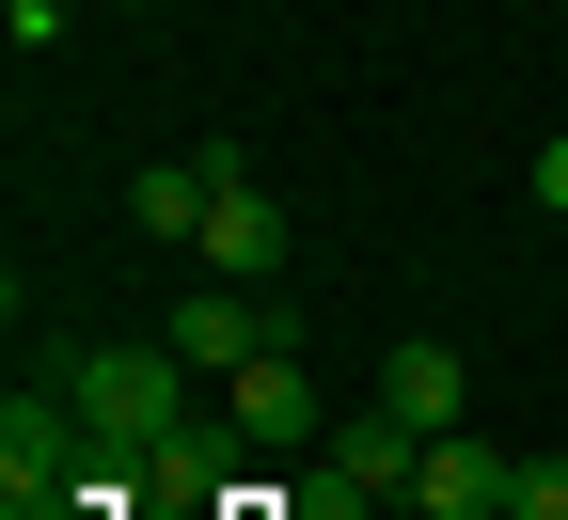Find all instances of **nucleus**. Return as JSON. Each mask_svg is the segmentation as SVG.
Returning <instances> with one entry per match:
<instances>
[{
  "instance_id": "5",
  "label": "nucleus",
  "mask_w": 568,
  "mask_h": 520,
  "mask_svg": "<svg viewBox=\"0 0 568 520\" xmlns=\"http://www.w3.org/2000/svg\"><path fill=\"white\" fill-rule=\"evenodd\" d=\"M410 458H426V426H395V410L332 426L316 441V504H379V489H410Z\"/></svg>"
},
{
  "instance_id": "10",
  "label": "nucleus",
  "mask_w": 568,
  "mask_h": 520,
  "mask_svg": "<svg viewBox=\"0 0 568 520\" xmlns=\"http://www.w3.org/2000/svg\"><path fill=\"white\" fill-rule=\"evenodd\" d=\"M506 504H521V520H568V473H552V458H521V473H506Z\"/></svg>"
},
{
  "instance_id": "9",
  "label": "nucleus",
  "mask_w": 568,
  "mask_h": 520,
  "mask_svg": "<svg viewBox=\"0 0 568 520\" xmlns=\"http://www.w3.org/2000/svg\"><path fill=\"white\" fill-rule=\"evenodd\" d=\"M0 32H17V63H48L63 48V0H0Z\"/></svg>"
},
{
  "instance_id": "6",
  "label": "nucleus",
  "mask_w": 568,
  "mask_h": 520,
  "mask_svg": "<svg viewBox=\"0 0 568 520\" xmlns=\"http://www.w3.org/2000/svg\"><path fill=\"white\" fill-rule=\"evenodd\" d=\"M205 205H222V159H205V142H190V159H142V174H126V221H142L159 253H190V237H205Z\"/></svg>"
},
{
  "instance_id": "3",
  "label": "nucleus",
  "mask_w": 568,
  "mask_h": 520,
  "mask_svg": "<svg viewBox=\"0 0 568 520\" xmlns=\"http://www.w3.org/2000/svg\"><path fill=\"white\" fill-rule=\"evenodd\" d=\"M205 159H222V205H205V284H284V205L253 190V159H237V142H205Z\"/></svg>"
},
{
  "instance_id": "1",
  "label": "nucleus",
  "mask_w": 568,
  "mask_h": 520,
  "mask_svg": "<svg viewBox=\"0 0 568 520\" xmlns=\"http://www.w3.org/2000/svg\"><path fill=\"white\" fill-rule=\"evenodd\" d=\"M63 410H80V441L111 473H142L159 441H190V363H174V332L159 347H80L63 363Z\"/></svg>"
},
{
  "instance_id": "4",
  "label": "nucleus",
  "mask_w": 568,
  "mask_h": 520,
  "mask_svg": "<svg viewBox=\"0 0 568 520\" xmlns=\"http://www.w3.org/2000/svg\"><path fill=\"white\" fill-rule=\"evenodd\" d=\"M222 410H237V441H268V458L332 441V426H316V379H301V332H284V347H253L237 379H222Z\"/></svg>"
},
{
  "instance_id": "2",
  "label": "nucleus",
  "mask_w": 568,
  "mask_h": 520,
  "mask_svg": "<svg viewBox=\"0 0 568 520\" xmlns=\"http://www.w3.org/2000/svg\"><path fill=\"white\" fill-rule=\"evenodd\" d=\"M284 332H301V316H284L268 284H190V300H174V363H190V379H237V363L284 347Z\"/></svg>"
},
{
  "instance_id": "7",
  "label": "nucleus",
  "mask_w": 568,
  "mask_h": 520,
  "mask_svg": "<svg viewBox=\"0 0 568 520\" xmlns=\"http://www.w3.org/2000/svg\"><path fill=\"white\" fill-rule=\"evenodd\" d=\"M506 473H521V458H489L474 426H443V441L410 458V504H426V520H474V504H506Z\"/></svg>"
},
{
  "instance_id": "11",
  "label": "nucleus",
  "mask_w": 568,
  "mask_h": 520,
  "mask_svg": "<svg viewBox=\"0 0 568 520\" xmlns=\"http://www.w3.org/2000/svg\"><path fill=\"white\" fill-rule=\"evenodd\" d=\"M537 205H552V221H568V142H537Z\"/></svg>"
},
{
  "instance_id": "8",
  "label": "nucleus",
  "mask_w": 568,
  "mask_h": 520,
  "mask_svg": "<svg viewBox=\"0 0 568 520\" xmlns=\"http://www.w3.org/2000/svg\"><path fill=\"white\" fill-rule=\"evenodd\" d=\"M458 395H474V363H458V347H426V332L379 363V410H395V426H426V441L458 426Z\"/></svg>"
}]
</instances>
